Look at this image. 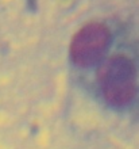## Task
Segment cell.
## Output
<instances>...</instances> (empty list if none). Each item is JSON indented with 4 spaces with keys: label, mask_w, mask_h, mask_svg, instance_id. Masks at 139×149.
Wrapping results in <instances>:
<instances>
[{
    "label": "cell",
    "mask_w": 139,
    "mask_h": 149,
    "mask_svg": "<svg viewBox=\"0 0 139 149\" xmlns=\"http://www.w3.org/2000/svg\"><path fill=\"white\" fill-rule=\"evenodd\" d=\"M136 68L126 56H113L100 67L97 83L105 102L113 107L127 106L136 94Z\"/></svg>",
    "instance_id": "1"
},
{
    "label": "cell",
    "mask_w": 139,
    "mask_h": 149,
    "mask_svg": "<svg viewBox=\"0 0 139 149\" xmlns=\"http://www.w3.org/2000/svg\"><path fill=\"white\" fill-rule=\"evenodd\" d=\"M111 42V33L103 23H88L74 34L70 57L78 67H92L103 58Z\"/></svg>",
    "instance_id": "2"
}]
</instances>
